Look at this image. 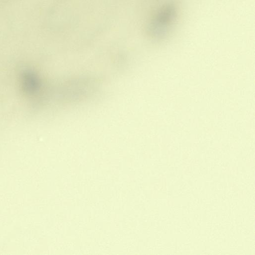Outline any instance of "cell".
Segmentation results:
<instances>
[{"label":"cell","mask_w":255,"mask_h":255,"mask_svg":"<svg viewBox=\"0 0 255 255\" xmlns=\"http://www.w3.org/2000/svg\"><path fill=\"white\" fill-rule=\"evenodd\" d=\"M176 16L175 7L171 5L164 7L157 15L150 25V32L156 37L166 36Z\"/></svg>","instance_id":"cell-1"},{"label":"cell","mask_w":255,"mask_h":255,"mask_svg":"<svg viewBox=\"0 0 255 255\" xmlns=\"http://www.w3.org/2000/svg\"><path fill=\"white\" fill-rule=\"evenodd\" d=\"M20 85L22 91L29 95H34L40 90L41 82L34 70L24 68L20 73Z\"/></svg>","instance_id":"cell-2"}]
</instances>
